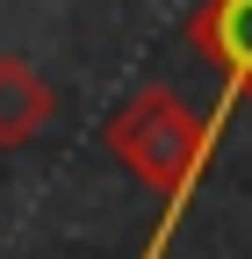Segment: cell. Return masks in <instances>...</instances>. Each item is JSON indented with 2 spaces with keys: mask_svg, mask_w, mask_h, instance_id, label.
<instances>
[{
  "mask_svg": "<svg viewBox=\"0 0 252 259\" xmlns=\"http://www.w3.org/2000/svg\"><path fill=\"white\" fill-rule=\"evenodd\" d=\"M216 137H224V115H195L173 87H137L130 101L108 115V151L122 158L130 180H144L159 194V231H151L144 259H166L180 216H187V202H195V187H202V166H209Z\"/></svg>",
  "mask_w": 252,
  "mask_h": 259,
  "instance_id": "1",
  "label": "cell"
},
{
  "mask_svg": "<svg viewBox=\"0 0 252 259\" xmlns=\"http://www.w3.org/2000/svg\"><path fill=\"white\" fill-rule=\"evenodd\" d=\"M187 44L202 65H216L231 101H252V0H202L187 15Z\"/></svg>",
  "mask_w": 252,
  "mask_h": 259,
  "instance_id": "2",
  "label": "cell"
},
{
  "mask_svg": "<svg viewBox=\"0 0 252 259\" xmlns=\"http://www.w3.org/2000/svg\"><path fill=\"white\" fill-rule=\"evenodd\" d=\"M58 115V94H51V79L36 72L29 58H0V151H15V144H29V137H44V122Z\"/></svg>",
  "mask_w": 252,
  "mask_h": 259,
  "instance_id": "3",
  "label": "cell"
}]
</instances>
